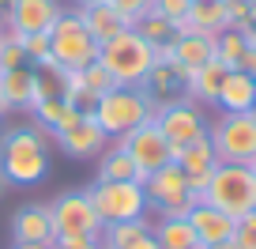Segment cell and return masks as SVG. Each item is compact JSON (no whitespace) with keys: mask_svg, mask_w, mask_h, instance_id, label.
Segmentation results:
<instances>
[{"mask_svg":"<svg viewBox=\"0 0 256 249\" xmlns=\"http://www.w3.org/2000/svg\"><path fill=\"white\" fill-rule=\"evenodd\" d=\"M151 234L158 249H200V238L184 215H158L151 219Z\"/></svg>","mask_w":256,"mask_h":249,"instance_id":"21","label":"cell"},{"mask_svg":"<svg viewBox=\"0 0 256 249\" xmlns=\"http://www.w3.org/2000/svg\"><path fill=\"white\" fill-rule=\"evenodd\" d=\"M26 65V53H23V34L4 27V38H0V72L8 68H23Z\"/></svg>","mask_w":256,"mask_h":249,"instance_id":"28","label":"cell"},{"mask_svg":"<svg viewBox=\"0 0 256 249\" xmlns=\"http://www.w3.org/2000/svg\"><path fill=\"white\" fill-rule=\"evenodd\" d=\"M56 249H102V241L90 238V234H64V238L53 241Z\"/></svg>","mask_w":256,"mask_h":249,"instance_id":"35","label":"cell"},{"mask_svg":"<svg viewBox=\"0 0 256 249\" xmlns=\"http://www.w3.org/2000/svg\"><path fill=\"white\" fill-rule=\"evenodd\" d=\"M215 106L222 113H245L256 106V76L241 72V68H230L222 80V87H218V98Z\"/></svg>","mask_w":256,"mask_h":249,"instance_id":"16","label":"cell"},{"mask_svg":"<svg viewBox=\"0 0 256 249\" xmlns=\"http://www.w3.org/2000/svg\"><path fill=\"white\" fill-rule=\"evenodd\" d=\"M76 16H80V23L90 31V38L102 46V42H110V38H117L120 31H128L124 27V19L117 16V12L106 4V0H94V4H80L76 8Z\"/></svg>","mask_w":256,"mask_h":249,"instance_id":"19","label":"cell"},{"mask_svg":"<svg viewBox=\"0 0 256 249\" xmlns=\"http://www.w3.org/2000/svg\"><path fill=\"white\" fill-rule=\"evenodd\" d=\"M252 174H256V162H252Z\"/></svg>","mask_w":256,"mask_h":249,"instance_id":"44","label":"cell"},{"mask_svg":"<svg viewBox=\"0 0 256 249\" xmlns=\"http://www.w3.org/2000/svg\"><path fill=\"white\" fill-rule=\"evenodd\" d=\"M0 132H4V117H0Z\"/></svg>","mask_w":256,"mask_h":249,"instance_id":"42","label":"cell"},{"mask_svg":"<svg viewBox=\"0 0 256 249\" xmlns=\"http://www.w3.org/2000/svg\"><path fill=\"white\" fill-rule=\"evenodd\" d=\"M128 249H158V241H154V234L147 230V234H140V238L132 241V245H128Z\"/></svg>","mask_w":256,"mask_h":249,"instance_id":"38","label":"cell"},{"mask_svg":"<svg viewBox=\"0 0 256 249\" xmlns=\"http://www.w3.org/2000/svg\"><path fill=\"white\" fill-rule=\"evenodd\" d=\"M34 83H38V68H8L0 72V102H4V113L8 110H30V95Z\"/></svg>","mask_w":256,"mask_h":249,"instance_id":"18","label":"cell"},{"mask_svg":"<svg viewBox=\"0 0 256 249\" xmlns=\"http://www.w3.org/2000/svg\"><path fill=\"white\" fill-rule=\"evenodd\" d=\"M192 223V230H196V238H200V245H215V241H230L234 238V226H238V219L226 215V211L211 208V204H196V208L184 215Z\"/></svg>","mask_w":256,"mask_h":249,"instance_id":"15","label":"cell"},{"mask_svg":"<svg viewBox=\"0 0 256 249\" xmlns=\"http://www.w3.org/2000/svg\"><path fill=\"white\" fill-rule=\"evenodd\" d=\"M147 230H151V215L124 219V223H106L102 234H98V241H102V249H128L140 234H147Z\"/></svg>","mask_w":256,"mask_h":249,"instance_id":"24","label":"cell"},{"mask_svg":"<svg viewBox=\"0 0 256 249\" xmlns=\"http://www.w3.org/2000/svg\"><path fill=\"white\" fill-rule=\"evenodd\" d=\"M184 19H188L192 34H218V31L230 27V16H226L222 0H192Z\"/></svg>","mask_w":256,"mask_h":249,"instance_id":"22","label":"cell"},{"mask_svg":"<svg viewBox=\"0 0 256 249\" xmlns=\"http://www.w3.org/2000/svg\"><path fill=\"white\" fill-rule=\"evenodd\" d=\"M208 136H211V147H215L218 162L252 166L256 162V110L218 113L208 125Z\"/></svg>","mask_w":256,"mask_h":249,"instance_id":"5","label":"cell"},{"mask_svg":"<svg viewBox=\"0 0 256 249\" xmlns=\"http://www.w3.org/2000/svg\"><path fill=\"white\" fill-rule=\"evenodd\" d=\"M226 72H230V68H226L222 61H208V65H200L196 72H188V80H184V98H192V102H200V106H215Z\"/></svg>","mask_w":256,"mask_h":249,"instance_id":"20","label":"cell"},{"mask_svg":"<svg viewBox=\"0 0 256 249\" xmlns=\"http://www.w3.org/2000/svg\"><path fill=\"white\" fill-rule=\"evenodd\" d=\"M49 211H53L56 238H64V234H90V238H98L102 226H106L102 219H98L94 204H90L87 189H68V193H60L49 204Z\"/></svg>","mask_w":256,"mask_h":249,"instance_id":"11","label":"cell"},{"mask_svg":"<svg viewBox=\"0 0 256 249\" xmlns=\"http://www.w3.org/2000/svg\"><path fill=\"white\" fill-rule=\"evenodd\" d=\"M49 49H53L56 68H87L98 57V42L90 38V31L80 23L76 12H60V19L49 27Z\"/></svg>","mask_w":256,"mask_h":249,"instance_id":"8","label":"cell"},{"mask_svg":"<svg viewBox=\"0 0 256 249\" xmlns=\"http://www.w3.org/2000/svg\"><path fill=\"white\" fill-rule=\"evenodd\" d=\"M154 125H158V132L170 140V147H184L192 144V140L208 136V125L211 121L204 117V110L192 98H177V102H166L154 110Z\"/></svg>","mask_w":256,"mask_h":249,"instance_id":"9","label":"cell"},{"mask_svg":"<svg viewBox=\"0 0 256 249\" xmlns=\"http://www.w3.org/2000/svg\"><path fill=\"white\" fill-rule=\"evenodd\" d=\"M12 249H56V245H38V241H16Z\"/></svg>","mask_w":256,"mask_h":249,"instance_id":"39","label":"cell"},{"mask_svg":"<svg viewBox=\"0 0 256 249\" xmlns=\"http://www.w3.org/2000/svg\"><path fill=\"white\" fill-rule=\"evenodd\" d=\"M170 53H174V65L188 80V72H196L208 61H215V34H181V38L170 42Z\"/></svg>","mask_w":256,"mask_h":249,"instance_id":"17","label":"cell"},{"mask_svg":"<svg viewBox=\"0 0 256 249\" xmlns=\"http://www.w3.org/2000/svg\"><path fill=\"white\" fill-rule=\"evenodd\" d=\"M0 117H4V102H0Z\"/></svg>","mask_w":256,"mask_h":249,"instance_id":"43","label":"cell"},{"mask_svg":"<svg viewBox=\"0 0 256 249\" xmlns=\"http://www.w3.org/2000/svg\"><path fill=\"white\" fill-rule=\"evenodd\" d=\"M80 4H94V0H76V8H80Z\"/></svg>","mask_w":256,"mask_h":249,"instance_id":"40","label":"cell"},{"mask_svg":"<svg viewBox=\"0 0 256 249\" xmlns=\"http://www.w3.org/2000/svg\"><path fill=\"white\" fill-rule=\"evenodd\" d=\"M0 181H4V177H0Z\"/></svg>","mask_w":256,"mask_h":249,"instance_id":"46","label":"cell"},{"mask_svg":"<svg viewBox=\"0 0 256 249\" xmlns=\"http://www.w3.org/2000/svg\"><path fill=\"white\" fill-rule=\"evenodd\" d=\"M0 177L16 189H30L49 177V132L42 125L0 132Z\"/></svg>","mask_w":256,"mask_h":249,"instance_id":"1","label":"cell"},{"mask_svg":"<svg viewBox=\"0 0 256 249\" xmlns=\"http://www.w3.org/2000/svg\"><path fill=\"white\" fill-rule=\"evenodd\" d=\"M252 215H256V208H252Z\"/></svg>","mask_w":256,"mask_h":249,"instance_id":"45","label":"cell"},{"mask_svg":"<svg viewBox=\"0 0 256 249\" xmlns=\"http://www.w3.org/2000/svg\"><path fill=\"white\" fill-rule=\"evenodd\" d=\"M113 87H117V83H113V76L106 72L98 61H90V65L83 68V91H87V102H94V98L110 95ZM87 110H90V106H87Z\"/></svg>","mask_w":256,"mask_h":249,"instance_id":"29","label":"cell"},{"mask_svg":"<svg viewBox=\"0 0 256 249\" xmlns=\"http://www.w3.org/2000/svg\"><path fill=\"white\" fill-rule=\"evenodd\" d=\"M23 53H26V61H30L34 68H56V61H53V49H49V31H38V34H23Z\"/></svg>","mask_w":256,"mask_h":249,"instance_id":"27","label":"cell"},{"mask_svg":"<svg viewBox=\"0 0 256 249\" xmlns=\"http://www.w3.org/2000/svg\"><path fill=\"white\" fill-rule=\"evenodd\" d=\"M64 110H68V102H64L60 95H49L46 102H38V106H34L30 113L38 117V125H42V129H46L49 136H53V129H56V121L64 117Z\"/></svg>","mask_w":256,"mask_h":249,"instance_id":"30","label":"cell"},{"mask_svg":"<svg viewBox=\"0 0 256 249\" xmlns=\"http://www.w3.org/2000/svg\"><path fill=\"white\" fill-rule=\"evenodd\" d=\"M238 68H241V72H248V76H256V46H248V42H245V53H241Z\"/></svg>","mask_w":256,"mask_h":249,"instance_id":"37","label":"cell"},{"mask_svg":"<svg viewBox=\"0 0 256 249\" xmlns=\"http://www.w3.org/2000/svg\"><path fill=\"white\" fill-rule=\"evenodd\" d=\"M80 117H83V110H80V106H68V110H64V117L56 121V129H53V140H56V136H64L68 129H76V125H80Z\"/></svg>","mask_w":256,"mask_h":249,"instance_id":"36","label":"cell"},{"mask_svg":"<svg viewBox=\"0 0 256 249\" xmlns=\"http://www.w3.org/2000/svg\"><path fill=\"white\" fill-rule=\"evenodd\" d=\"M64 4L60 0H8L4 4V27L19 34H38L49 31V27L60 19Z\"/></svg>","mask_w":256,"mask_h":249,"instance_id":"12","label":"cell"},{"mask_svg":"<svg viewBox=\"0 0 256 249\" xmlns=\"http://www.w3.org/2000/svg\"><path fill=\"white\" fill-rule=\"evenodd\" d=\"M56 144H60V151L68 155V159H98V155L110 147V136H106L102 125L90 117V110H83L80 125L68 129L64 136H56Z\"/></svg>","mask_w":256,"mask_h":249,"instance_id":"13","label":"cell"},{"mask_svg":"<svg viewBox=\"0 0 256 249\" xmlns=\"http://www.w3.org/2000/svg\"><path fill=\"white\" fill-rule=\"evenodd\" d=\"M12 238H16V241L53 245V241H56V226H53V211H49V204H23V208L12 215Z\"/></svg>","mask_w":256,"mask_h":249,"instance_id":"14","label":"cell"},{"mask_svg":"<svg viewBox=\"0 0 256 249\" xmlns=\"http://www.w3.org/2000/svg\"><path fill=\"white\" fill-rule=\"evenodd\" d=\"M0 38H4V19H0Z\"/></svg>","mask_w":256,"mask_h":249,"instance_id":"41","label":"cell"},{"mask_svg":"<svg viewBox=\"0 0 256 249\" xmlns=\"http://www.w3.org/2000/svg\"><path fill=\"white\" fill-rule=\"evenodd\" d=\"M117 144L128 151V159L136 162V170L144 174V181H147V174H154L158 166L174 162V147H170V140L158 132L154 117H151V121H144V125H136L132 132H124Z\"/></svg>","mask_w":256,"mask_h":249,"instance_id":"10","label":"cell"},{"mask_svg":"<svg viewBox=\"0 0 256 249\" xmlns=\"http://www.w3.org/2000/svg\"><path fill=\"white\" fill-rule=\"evenodd\" d=\"M234 245L238 249H256V215L252 211L238 219V226H234Z\"/></svg>","mask_w":256,"mask_h":249,"instance_id":"32","label":"cell"},{"mask_svg":"<svg viewBox=\"0 0 256 249\" xmlns=\"http://www.w3.org/2000/svg\"><path fill=\"white\" fill-rule=\"evenodd\" d=\"M87 196L102 223H124V219H140L151 211L140 181H94L87 185Z\"/></svg>","mask_w":256,"mask_h":249,"instance_id":"7","label":"cell"},{"mask_svg":"<svg viewBox=\"0 0 256 249\" xmlns=\"http://www.w3.org/2000/svg\"><path fill=\"white\" fill-rule=\"evenodd\" d=\"M252 110H256V106H252Z\"/></svg>","mask_w":256,"mask_h":249,"instance_id":"47","label":"cell"},{"mask_svg":"<svg viewBox=\"0 0 256 249\" xmlns=\"http://www.w3.org/2000/svg\"><path fill=\"white\" fill-rule=\"evenodd\" d=\"M211 208L226 211V215L241 219L256 208V174L252 166H234V162H218L211 170V181L204 189V200Z\"/></svg>","mask_w":256,"mask_h":249,"instance_id":"4","label":"cell"},{"mask_svg":"<svg viewBox=\"0 0 256 249\" xmlns=\"http://www.w3.org/2000/svg\"><path fill=\"white\" fill-rule=\"evenodd\" d=\"M132 31H136L140 38H147L151 46H166V42H174V23H170V19H162L158 12H147V16L140 19Z\"/></svg>","mask_w":256,"mask_h":249,"instance_id":"26","label":"cell"},{"mask_svg":"<svg viewBox=\"0 0 256 249\" xmlns=\"http://www.w3.org/2000/svg\"><path fill=\"white\" fill-rule=\"evenodd\" d=\"M222 4H226V16H230V27L245 31L252 23V0H222Z\"/></svg>","mask_w":256,"mask_h":249,"instance_id":"33","label":"cell"},{"mask_svg":"<svg viewBox=\"0 0 256 249\" xmlns=\"http://www.w3.org/2000/svg\"><path fill=\"white\" fill-rule=\"evenodd\" d=\"M154 110H158V102H154L144 87H113L110 95L90 102V117L102 125V132L110 140H120L124 132L136 129V125L151 121Z\"/></svg>","mask_w":256,"mask_h":249,"instance_id":"3","label":"cell"},{"mask_svg":"<svg viewBox=\"0 0 256 249\" xmlns=\"http://www.w3.org/2000/svg\"><path fill=\"white\" fill-rule=\"evenodd\" d=\"M98 181H140L144 185V174L136 170V162L128 159L124 147L113 144L98 155Z\"/></svg>","mask_w":256,"mask_h":249,"instance_id":"23","label":"cell"},{"mask_svg":"<svg viewBox=\"0 0 256 249\" xmlns=\"http://www.w3.org/2000/svg\"><path fill=\"white\" fill-rule=\"evenodd\" d=\"M188 4H192V0H154V8H151V12H158L162 19L177 23V19L188 16Z\"/></svg>","mask_w":256,"mask_h":249,"instance_id":"34","label":"cell"},{"mask_svg":"<svg viewBox=\"0 0 256 249\" xmlns=\"http://www.w3.org/2000/svg\"><path fill=\"white\" fill-rule=\"evenodd\" d=\"M144 193H147V208L158 211V215H188L200 204V196L188 189V177L177 162H166L154 174H147Z\"/></svg>","mask_w":256,"mask_h":249,"instance_id":"6","label":"cell"},{"mask_svg":"<svg viewBox=\"0 0 256 249\" xmlns=\"http://www.w3.org/2000/svg\"><path fill=\"white\" fill-rule=\"evenodd\" d=\"M241 53H245V34L238 27H226L215 34V61H222L226 68H238Z\"/></svg>","mask_w":256,"mask_h":249,"instance_id":"25","label":"cell"},{"mask_svg":"<svg viewBox=\"0 0 256 249\" xmlns=\"http://www.w3.org/2000/svg\"><path fill=\"white\" fill-rule=\"evenodd\" d=\"M98 65L106 68V72L113 76V83L117 87H144V80L151 76L154 68V46L147 38H140L132 27L128 31H120L117 38L102 42L98 46V57H94Z\"/></svg>","mask_w":256,"mask_h":249,"instance_id":"2","label":"cell"},{"mask_svg":"<svg viewBox=\"0 0 256 249\" xmlns=\"http://www.w3.org/2000/svg\"><path fill=\"white\" fill-rule=\"evenodd\" d=\"M106 4H110L120 19H124V27H136L140 19L154 8V0H106Z\"/></svg>","mask_w":256,"mask_h":249,"instance_id":"31","label":"cell"}]
</instances>
